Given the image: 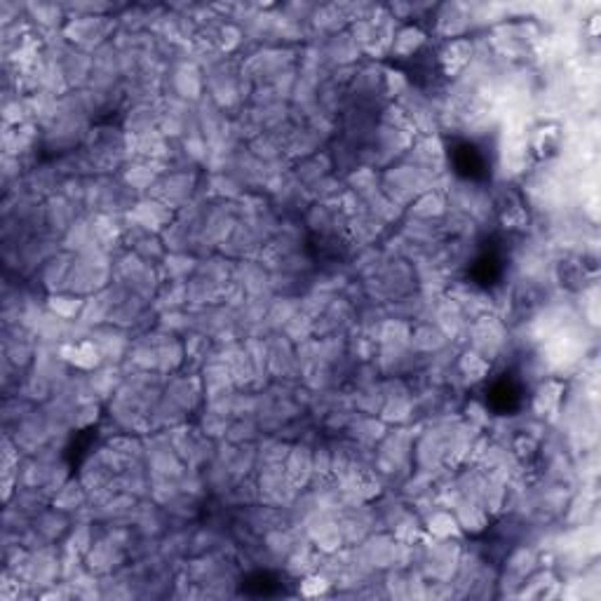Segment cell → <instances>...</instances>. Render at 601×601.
<instances>
[{
    "mask_svg": "<svg viewBox=\"0 0 601 601\" xmlns=\"http://www.w3.org/2000/svg\"><path fill=\"white\" fill-rule=\"evenodd\" d=\"M423 40L425 38L418 29H404L402 34L395 38V43H392V50L406 57V54H411V52H416L418 47H421Z\"/></svg>",
    "mask_w": 601,
    "mask_h": 601,
    "instance_id": "cell-1",
    "label": "cell"
}]
</instances>
